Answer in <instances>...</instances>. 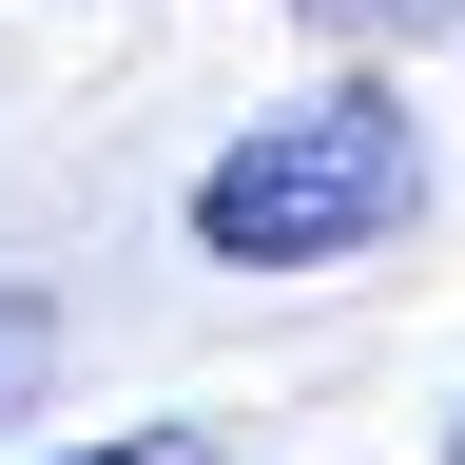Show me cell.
<instances>
[{"mask_svg":"<svg viewBox=\"0 0 465 465\" xmlns=\"http://www.w3.org/2000/svg\"><path fill=\"white\" fill-rule=\"evenodd\" d=\"M446 465H465V446H446Z\"/></svg>","mask_w":465,"mask_h":465,"instance_id":"cell-5","label":"cell"},{"mask_svg":"<svg viewBox=\"0 0 465 465\" xmlns=\"http://www.w3.org/2000/svg\"><path fill=\"white\" fill-rule=\"evenodd\" d=\"M39 369H58V291H0V407H20Z\"/></svg>","mask_w":465,"mask_h":465,"instance_id":"cell-2","label":"cell"},{"mask_svg":"<svg viewBox=\"0 0 465 465\" xmlns=\"http://www.w3.org/2000/svg\"><path fill=\"white\" fill-rule=\"evenodd\" d=\"M39 465H213L194 427H116V446H39Z\"/></svg>","mask_w":465,"mask_h":465,"instance_id":"cell-3","label":"cell"},{"mask_svg":"<svg viewBox=\"0 0 465 465\" xmlns=\"http://www.w3.org/2000/svg\"><path fill=\"white\" fill-rule=\"evenodd\" d=\"M407 20H446V0H407Z\"/></svg>","mask_w":465,"mask_h":465,"instance_id":"cell-4","label":"cell"},{"mask_svg":"<svg viewBox=\"0 0 465 465\" xmlns=\"http://www.w3.org/2000/svg\"><path fill=\"white\" fill-rule=\"evenodd\" d=\"M427 213V136H407V97H291L252 116L213 174H194V252L213 272H330V252H369V232Z\"/></svg>","mask_w":465,"mask_h":465,"instance_id":"cell-1","label":"cell"}]
</instances>
